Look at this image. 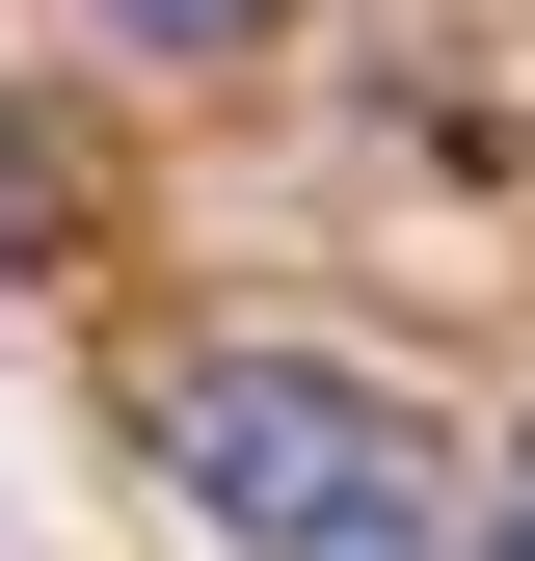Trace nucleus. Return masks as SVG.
Instances as JSON below:
<instances>
[{
	"instance_id": "nucleus-1",
	"label": "nucleus",
	"mask_w": 535,
	"mask_h": 561,
	"mask_svg": "<svg viewBox=\"0 0 535 561\" xmlns=\"http://www.w3.org/2000/svg\"><path fill=\"white\" fill-rule=\"evenodd\" d=\"M134 455H161V508L215 561H455L482 535L455 428L401 375H349V347H187V375L134 401Z\"/></svg>"
},
{
	"instance_id": "nucleus-2",
	"label": "nucleus",
	"mask_w": 535,
	"mask_h": 561,
	"mask_svg": "<svg viewBox=\"0 0 535 561\" xmlns=\"http://www.w3.org/2000/svg\"><path fill=\"white\" fill-rule=\"evenodd\" d=\"M295 0H107V54H268Z\"/></svg>"
},
{
	"instance_id": "nucleus-3",
	"label": "nucleus",
	"mask_w": 535,
	"mask_h": 561,
	"mask_svg": "<svg viewBox=\"0 0 535 561\" xmlns=\"http://www.w3.org/2000/svg\"><path fill=\"white\" fill-rule=\"evenodd\" d=\"M455 561H535V455H509V481H482V535H455Z\"/></svg>"
}]
</instances>
